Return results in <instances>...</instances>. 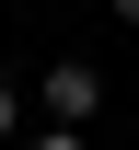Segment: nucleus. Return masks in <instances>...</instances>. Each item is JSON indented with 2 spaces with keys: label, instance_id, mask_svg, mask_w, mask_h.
Segmentation results:
<instances>
[{
  "label": "nucleus",
  "instance_id": "obj_1",
  "mask_svg": "<svg viewBox=\"0 0 139 150\" xmlns=\"http://www.w3.org/2000/svg\"><path fill=\"white\" fill-rule=\"evenodd\" d=\"M35 104H46V115H58V127H81V115H93V104H104V81H93V69H81V58H58V69H46V81H35Z\"/></svg>",
  "mask_w": 139,
  "mask_h": 150
},
{
  "label": "nucleus",
  "instance_id": "obj_2",
  "mask_svg": "<svg viewBox=\"0 0 139 150\" xmlns=\"http://www.w3.org/2000/svg\"><path fill=\"white\" fill-rule=\"evenodd\" d=\"M35 150H81V127H46V139H35Z\"/></svg>",
  "mask_w": 139,
  "mask_h": 150
},
{
  "label": "nucleus",
  "instance_id": "obj_3",
  "mask_svg": "<svg viewBox=\"0 0 139 150\" xmlns=\"http://www.w3.org/2000/svg\"><path fill=\"white\" fill-rule=\"evenodd\" d=\"M0 139H12V81H0Z\"/></svg>",
  "mask_w": 139,
  "mask_h": 150
},
{
  "label": "nucleus",
  "instance_id": "obj_4",
  "mask_svg": "<svg viewBox=\"0 0 139 150\" xmlns=\"http://www.w3.org/2000/svg\"><path fill=\"white\" fill-rule=\"evenodd\" d=\"M104 12H116V23H139V0H104Z\"/></svg>",
  "mask_w": 139,
  "mask_h": 150
}]
</instances>
